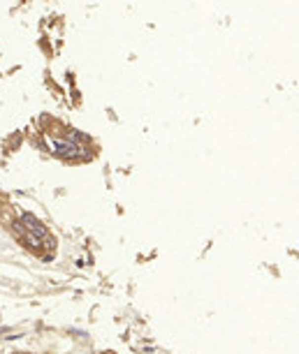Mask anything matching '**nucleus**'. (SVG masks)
Instances as JSON below:
<instances>
[{"instance_id":"20e7f679","label":"nucleus","mask_w":299,"mask_h":354,"mask_svg":"<svg viewBox=\"0 0 299 354\" xmlns=\"http://www.w3.org/2000/svg\"><path fill=\"white\" fill-rule=\"evenodd\" d=\"M70 139H77V142H86L84 135H79L77 130H70Z\"/></svg>"},{"instance_id":"39448f33","label":"nucleus","mask_w":299,"mask_h":354,"mask_svg":"<svg viewBox=\"0 0 299 354\" xmlns=\"http://www.w3.org/2000/svg\"><path fill=\"white\" fill-rule=\"evenodd\" d=\"M12 229H14L19 236H23V234H26V232H23V225H21V222H14V225H12Z\"/></svg>"},{"instance_id":"f257e3e1","label":"nucleus","mask_w":299,"mask_h":354,"mask_svg":"<svg viewBox=\"0 0 299 354\" xmlns=\"http://www.w3.org/2000/svg\"><path fill=\"white\" fill-rule=\"evenodd\" d=\"M51 148H54L56 155H63V158H79V155H84V148L77 146V143L72 142H58V139H51Z\"/></svg>"},{"instance_id":"f03ea898","label":"nucleus","mask_w":299,"mask_h":354,"mask_svg":"<svg viewBox=\"0 0 299 354\" xmlns=\"http://www.w3.org/2000/svg\"><path fill=\"white\" fill-rule=\"evenodd\" d=\"M21 225H26L28 229H31V234L33 236H37V239H46L49 236V232H46V227L39 222L33 213H23L21 215Z\"/></svg>"},{"instance_id":"423d86ee","label":"nucleus","mask_w":299,"mask_h":354,"mask_svg":"<svg viewBox=\"0 0 299 354\" xmlns=\"http://www.w3.org/2000/svg\"><path fill=\"white\" fill-rule=\"evenodd\" d=\"M109 354H114V352H109Z\"/></svg>"},{"instance_id":"7ed1b4c3","label":"nucleus","mask_w":299,"mask_h":354,"mask_svg":"<svg viewBox=\"0 0 299 354\" xmlns=\"http://www.w3.org/2000/svg\"><path fill=\"white\" fill-rule=\"evenodd\" d=\"M21 239L26 241V246H28L31 250H35V252L42 250V239H37V236H33V234H23Z\"/></svg>"}]
</instances>
